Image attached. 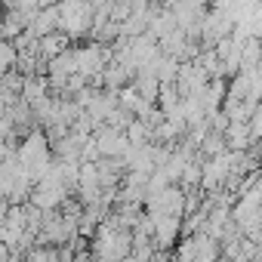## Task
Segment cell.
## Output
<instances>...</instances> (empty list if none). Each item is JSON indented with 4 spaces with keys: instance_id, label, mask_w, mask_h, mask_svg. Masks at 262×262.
I'll list each match as a JSON object with an SVG mask.
<instances>
[{
    "instance_id": "6da1fadb",
    "label": "cell",
    "mask_w": 262,
    "mask_h": 262,
    "mask_svg": "<svg viewBox=\"0 0 262 262\" xmlns=\"http://www.w3.org/2000/svg\"><path fill=\"white\" fill-rule=\"evenodd\" d=\"M96 7L90 0H59V28L71 37H80L93 28Z\"/></svg>"
}]
</instances>
